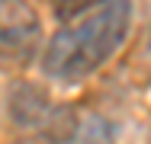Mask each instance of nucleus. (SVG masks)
I'll return each mask as SVG.
<instances>
[{
    "mask_svg": "<svg viewBox=\"0 0 151 144\" xmlns=\"http://www.w3.org/2000/svg\"><path fill=\"white\" fill-rule=\"evenodd\" d=\"M132 0H93L81 13L61 19L42 45V74L58 83H77L96 74L132 32Z\"/></svg>",
    "mask_w": 151,
    "mask_h": 144,
    "instance_id": "1",
    "label": "nucleus"
},
{
    "mask_svg": "<svg viewBox=\"0 0 151 144\" xmlns=\"http://www.w3.org/2000/svg\"><path fill=\"white\" fill-rule=\"evenodd\" d=\"M145 55H148V61H151V35H148V45H145Z\"/></svg>",
    "mask_w": 151,
    "mask_h": 144,
    "instance_id": "5",
    "label": "nucleus"
},
{
    "mask_svg": "<svg viewBox=\"0 0 151 144\" xmlns=\"http://www.w3.org/2000/svg\"><path fill=\"white\" fill-rule=\"evenodd\" d=\"M55 109L58 106H55L52 93L32 80H16L6 93V118L23 135H45Z\"/></svg>",
    "mask_w": 151,
    "mask_h": 144,
    "instance_id": "3",
    "label": "nucleus"
},
{
    "mask_svg": "<svg viewBox=\"0 0 151 144\" xmlns=\"http://www.w3.org/2000/svg\"><path fill=\"white\" fill-rule=\"evenodd\" d=\"M42 48V19L32 0H0V61H29Z\"/></svg>",
    "mask_w": 151,
    "mask_h": 144,
    "instance_id": "2",
    "label": "nucleus"
},
{
    "mask_svg": "<svg viewBox=\"0 0 151 144\" xmlns=\"http://www.w3.org/2000/svg\"><path fill=\"white\" fill-rule=\"evenodd\" d=\"M93 0H52V10H55V16L61 19H68V16H74V13H81L84 6H90Z\"/></svg>",
    "mask_w": 151,
    "mask_h": 144,
    "instance_id": "4",
    "label": "nucleus"
}]
</instances>
